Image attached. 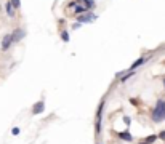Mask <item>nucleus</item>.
<instances>
[{
	"mask_svg": "<svg viewBox=\"0 0 165 144\" xmlns=\"http://www.w3.org/2000/svg\"><path fill=\"white\" fill-rule=\"evenodd\" d=\"M11 35H13V40L14 42H21L23 38L26 37V31H24V29H21V27H18V29H14V31H13V34H11Z\"/></svg>",
	"mask_w": 165,
	"mask_h": 144,
	"instance_id": "6",
	"label": "nucleus"
},
{
	"mask_svg": "<svg viewBox=\"0 0 165 144\" xmlns=\"http://www.w3.org/2000/svg\"><path fill=\"white\" fill-rule=\"evenodd\" d=\"M103 107H104V101H101L96 110V120H95V130L96 133H101V125H103Z\"/></svg>",
	"mask_w": 165,
	"mask_h": 144,
	"instance_id": "2",
	"label": "nucleus"
},
{
	"mask_svg": "<svg viewBox=\"0 0 165 144\" xmlns=\"http://www.w3.org/2000/svg\"><path fill=\"white\" fill-rule=\"evenodd\" d=\"M164 119H165V101L159 99L155 107H154V110H152V120H154L155 123H159V122H162Z\"/></svg>",
	"mask_w": 165,
	"mask_h": 144,
	"instance_id": "1",
	"label": "nucleus"
},
{
	"mask_svg": "<svg viewBox=\"0 0 165 144\" xmlns=\"http://www.w3.org/2000/svg\"><path fill=\"white\" fill-rule=\"evenodd\" d=\"M80 24H82V23H77V24H74V26H72V29H79V27H80Z\"/></svg>",
	"mask_w": 165,
	"mask_h": 144,
	"instance_id": "19",
	"label": "nucleus"
},
{
	"mask_svg": "<svg viewBox=\"0 0 165 144\" xmlns=\"http://www.w3.org/2000/svg\"><path fill=\"white\" fill-rule=\"evenodd\" d=\"M61 40L63 42H69V32L67 31H63L61 32Z\"/></svg>",
	"mask_w": 165,
	"mask_h": 144,
	"instance_id": "14",
	"label": "nucleus"
},
{
	"mask_svg": "<svg viewBox=\"0 0 165 144\" xmlns=\"http://www.w3.org/2000/svg\"><path fill=\"white\" fill-rule=\"evenodd\" d=\"M5 11H7V14L10 18H14V14H16V8L13 7L11 2H7V5H5Z\"/></svg>",
	"mask_w": 165,
	"mask_h": 144,
	"instance_id": "7",
	"label": "nucleus"
},
{
	"mask_svg": "<svg viewBox=\"0 0 165 144\" xmlns=\"http://www.w3.org/2000/svg\"><path fill=\"white\" fill-rule=\"evenodd\" d=\"M96 14L95 13H91V11H87V13H82V14H79V18H77V21L79 23H93V21L96 19Z\"/></svg>",
	"mask_w": 165,
	"mask_h": 144,
	"instance_id": "3",
	"label": "nucleus"
},
{
	"mask_svg": "<svg viewBox=\"0 0 165 144\" xmlns=\"http://www.w3.org/2000/svg\"><path fill=\"white\" fill-rule=\"evenodd\" d=\"M124 122H125V125L128 127V125H130V122H131V120H130V117H127V115H125V117H124Z\"/></svg>",
	"mask_w": 165,
	"mask_h": 144,
	"instance_id": "17",
	"label": "nucleus"
},
{
	"mask_svg": "<svg viewBox=\"0 0 165 144\" xmlns=\"http://www.w3.org/2000/svg\"><path fill=\"white\" fill-rule=\"evenodd\" d=\"M87 11H90V10L85 7V5H76V11H74V13H76V14H82V13H87Z\"/></svg>",
	"mask_w": 165,
	"mask_h": 144,
	"instance_id": "11",
	"label": "nucleus"
},
{
	"mask_svg": "<svg viewBox=\"0 0 165 144\" xmlns=\"http://www.w3.org/2000/svg\"><path fill=\"white\" fill-rule=\"evenodd\" d=\"M157 138H159V134H151V136L146 138V143H148V144H152L155 139H157Z\"/></svg>",
	"mask_w": 165,
	"mask_h": 144,
	"instance_id": "12",
	"label": "nucleus"
},
{
	"mask_svg": "<svg viewBox=\"0 0 165 144\" xmlns=\"http://www.w3.org/2000/svg\"><path fill=\"white\" fill-rule=\"evenodd\" d=\"M11 133H13V134H19V128H13V130H11Z\"/></svg>",
	"mask_w": 165,
	"mask_h": 144,
	"instance_id": "18",
	"label": "nucleus"
},
{
	"mask_svg": "<svg viewBox=\"0 0 165 144\" xmlns=\"http://www.w3.org/2000/svg\"><path fill=\"white\" fill-rule=\"evenodd\" d=\"M164 88H165V80H164Z\"/></svg>",
	"mask_w": 165,
	"mask_h": 144,
	"instance_id": "20",
	"label": "nucleus"
},
{
	"mask_svg": "<svg viewBox=\"0 0 165 144\" xmlns=\"http://www.w3.org/2000/svg\"><path fill=\"white\" fill-rule=\"evenodd\" d=\"M159 138H160L162 141H165V130H162L160 133H159Z\"/></svg>",
	"mask_w": 165,
	"mask_h": 144,
	"instance_id": "16",
	"label": "nucleus"
},
{
	"mask_svg": "<svg viewBox=\"0 0 165 144\" xmlns=\"http://www.w3.org/2000/svg\"><path fill=\"white\" fill-rule=\"evenodd\" d=\"M131 75H135V74H133V71H128L127 74H125V75H122V77H120V79H122V82H125V80H128V79H130Z\"/></svg>",
	"mask_w": 165,
	"mask_h": 144,
	"instance_id": "13",
	"label": "nucleus"
},
{
	"mask_svg": "<svg viewBox=\"0 0 165 144\" xmlns=\"http://www.w3.org/2000/svg\"><path fill=\"white\" fill-rule=\"evenodd\" d=\"M79 2H82L83 5H85L88 10H93V8L96 7V3H95V0H79Z\"/></svg>",
	"mask_w": 165,
	"mask_h": 144,
	"instance_id": "10",
	"label": "nucleus"
},
{
	"mask_svg": "<svg viewBox=\"0 0 165 144\" xmlns=\"http://www.w3.org/2000/svg\"><path fill=\"white\" fill-rule=\"evenodd\" d=\"M13 35H11V34H7V35H5V37H3V40H2V50H3V51H7V50H8V48H10L11 47V43H13Z\"/></svg>",
	"mask_w": 165,
	"mask_h": 144,
	"instance_id": "5",
	"label": "nucleus"
},
{
	"mask_svg": "<svg viewBox=\"0 0 165 144\" xmlns=\"http://www.w3.org/2000/svg\"><path fill=\"white\" fill-rule=\"evenodd\" d=\"M43 110H45V103H43V99L37 101V103L32 106V114H34V115H38V114H42Z\"/></svg>",
	"mask_w": 165,
	"mask_h": 144,
	"instance_id": "4",
	"label": "nucleus"
},
{
	"mask_svg": "<svg viewBox=\"0 0 165 144\" xmlns=\"http://www.w3.org/2000/svg\"><path fill=\"white\" fill-rule=\"evenodd\" d=\"M119 138H120L122 141H127V143H131V141H133V136H131L128 131H120V133H119Z\"/></svg>",
	"mask_w": 165,
	"mask_h": 144,
	"instance_id": "9",
	"label": "nucleus"
},
{
	"mask_svg": "<svg viewBox=\"0 0 165 144\" xmlns=\"http://www.w3.org/2000/svg\"><path fill=\"white\" fill-rule=\"evenodd\" d=\"M148 56H143V58H140V59H136V61H135L133 62V64H131L130 66V71H135V69H136V67H140V66H143V64H144V62L146 61H148Z\"/></svg>",
	"mask_w": 165,
	"mask_h": 144,
	"instance_id": "8",
	"label": "nucleus"
},
{
	"mask_svg": "<svg viewBox=\"0 0 165 144\" xmlns=\"http://www.w3.org/2000/svg\"><path fill=\"white\" fill-rule=\"evenodd\" d=\"M10 2L13 3V7L16 8V10H19V8H21V2H19V0H10Z\"/></svg>",
	"mask_w": 165,
	"mask_h": 144,
	"instance_id": "15",
	"label": "nucleus"
}]
</instances>
